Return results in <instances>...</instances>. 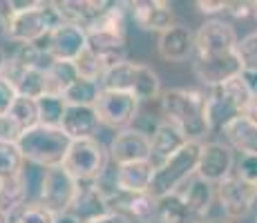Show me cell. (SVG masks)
Wrapping results in <instances>:
<instances>
[{
  "label": "cell",
  "instance_id": "6da1fadb",
  "mask_svg": "<svg viewBox=\"0 0 257 223\" xmlns=\"http://www.w3.org/2000/svg\"><path fill=\"white\" fill-rule=\"evenodd\" d=\"M159 105L166 121L184 134L186 141L201 143V138L210 134L208 114H206V92L186 87L164 89L159 96Z\"/></svg>",
  "mask_w": 257,
  "mask_h": 223
},
{
  "label": "cell",
  "instance_id": "7a4b0ae2",
  "mask_svg": "<svg viewBox=\"0 0 257 223\" xmlns=\"http://www.w3.org/2000/svg\"><path fill=\"white\" fill-rule=\"evenodd\" d=\"M58 25H63V21L56 9V3L29 0V5L25 9H16L12 14L5 38L18 45H34L47 38Z\"/></svg>",
  "mask_w": 257,
  "mask_h": 223
},
{
  "label": "cell",
  "instance_id": "3957f363",
  "mask_svg": "<svg viewBox=\"0 0 257 223\" xmlns=\"http://www.w3.org/2000/svg\"><path fill=\"white\" fill-rule=\"evenodd\" d=\"M16 143L21 147L25 163H32L41 170H49V167L63 165L67 150L72 145V138L61 127L36 125L34 130L21 134Z\"/></svg>",
  "mask_w": 257,
  "mask_h": 223
},
{
  "label": "cell",
  "instance_id": "277c9868",
  "mask_svg": "<svg viewBox=\"0 0 257 223\" xmlns=\"http://www.w3.org/2000/svg\"><path fill=\"white\" fill-rule=\"evenodd\" d=\"M199 154H201V143L188 141L179 152H175L170 158L157 163L155 174L150 183V194L155 199H166L170 194H177L181 187L197 174V165H199Z\"/></svg>",
  "mask_w": 257,
  "mask_h": 223
},
{
  "label": "cell",
  "instance_id": "5b68a950",
  "mask_svg": "<svg viewBox=\"0 0 257 223\" xmlns=\"http://www.w3.org/2000/svg\"><path fill=\"white\" fill-rule=\"evenodd\" d=\"M107 163H110V152L94 136L72 141L65 161H63V167L78 183H94L107 172Z\"/></svg>",
  "mask_w": 257,
  "mask_h": 223
},
{
  "label": "cell",
  "instance_id": "8992f818",
  "mask_svg": "<svg viewBox=\"0 0 257 223\" xmlns=\"http://www.w3.org/2000/svg\"><path fill=\"white\" fill-rule=\"evenodd\" d=\"M78 194V181L63 165L49 167L41 172L38 183V203L45 205L54 214H65L70 212L74 199Z\"/></svg>",
  "mask_w": 257,
  "mask_h": 223
},
{
  "label": "cell",
  "instance_id": "52a82bcc",
  "mask_svg": "<svg viewBox=\"0 0 257 223\" xmlns=\"http://www.w3.org/2000/svg\"><path fill=\"white\" fill-rule=\"evenodd\" d=\"M239 43L237 29L224 18H210L195 34V58H217L233 54Z\"/></svg>",
  "mask_w": 257,
  "mask_h": 223
},
{
  "label": "cell",
  "instance_id": "ba28073f",
  "mask_svg": "<svg viewBox=\"0 0 257 223\" xmlns=\"http://www.w3.org/2000/svg\"><path fill=\"white\" fill-rule=\"evenodd\" d=\"M96 114H98L101 125L116 130V132H123L135 123L137 114H139V101L130 92H110V89H103L101 98L96 103Z\"/></svg>",
  "mask_w": 257,
  "mask_h": 223
},
{
  "label": "cell",
  "instance_id": "9c48e42d",
  "mask_svg": "<svg viewBox=\"0 0 257 223\" xmlns=\"http://www.w3.org/2000/svg\"><path fill=\"white\" fill-rule=\"evenodd\" d=\"M217 201L228 221H239L255 210L257 203V187L250 183L241 181L237 174L221 181L217 185Z\"/></svg>",
  "mask_w": 257,
  "mask_h": 223
},
{
  "label": "cell",
  "instance_id": "30bf717a",
  "mask_svg": "<svg viewBox=\"0 0 257 223\" xmlns=\"http://www.w3.org/2000/svg\"><path fill=\"white\" fill-rule=\"evenodd\" d=\"M235 174V150L226 143L212 141L201 143L199 165H197V176L208 181L210 185H219L221 181Z\"/></svg>",
  "mask_w": 257,
  "mask_h": 223
},
{
  "label": "cell",
  "instance_id": "8fae6325",
  "mask_svg": "<svg viewBox=\"0 0 257 223\" xmlns=\"http://www.w3.org/2000/svg\"><path fill=\"white\" fill-rule=\"evenodd\" d=\"M110 161L114 165H127V163H141L152 161V141L150 134L137 130V127H127L123 132H116L112 138L110 147Z\"/></svg>",
  "mask_w": 257,
  "mask_h": 223
},
{
  "label": "cell",
  "instance_id": "7c38bea8",
  "mask_svg": "<svg viewBox=\"0 0 257 223\" xmlns=\"http://www.w3.org/2000/svg\"><path fill=\"white\" fill-rule=\"evenodd\" d=\"M43 43H45L47 54L54 61L74 63L87 49V32L83 27H76V25L63 23L47 38H43Z\"/></svg>",
  "mask_w": 257,
  "mask_h": 223
},
{
  "label": "cell",
  "instance_id": "4fadbf2b",
  "mask_svg": "<svg viewBox=\"0 0 257 223\" xmlns=\"http://www.w3.org/2000/svg\"><path fill=\"white\" fill-rule=\"evenodd\" d=\"M127 12L143 32L164 34L166 29L177 25L172 5L161 3V0H135V3H127Z\"/></svg>",
  "mask_w": 257,
  "mask_h": 223
},
{
  "label": "cell",
  "instance_id": "5bb4252c",
  "mask_svg": "<svg viewBox=\"0 0 257 223\" xmlns=\"http://www.w3.org/2000/svg\"><path fill=\"white\" fill-rule=\"evenodd\" d=\"M195 69V76L201 85H206V89L210 87H219L226 81L239 76L241 74V65L237 54H226V56H217V58H195L192 63Z\"/></svg>",
  "mask_w": 257,
  "mask_h": 223
},
{
  "label": "cell",
  "instance_id": "9a60e30c",
  "mask_svg": "<svg viewBox=\"0 0 257 223\" xmlns=\"http://www.w3.org/2000/svg\"><path fill=\"white\" fill-rule=\"evenodd\" d=\"M3 76L7 78V81L14 83L18 96H27V98L38 101L41 96H45V94L52 92V83H49L47 69H41V67H18V65H12V63L7 61V67H5Z\"/></svg>",
  "mask_w": 257,
  "mask_h": 223
},
{
  "label": "cell",
  "instance_id": "2e32d148",
  "mask_svg": "<svg viewBox=\"0 0 257 223\" xmlns=\"http://www.w3.org/2000/svg\"><path fill=\"white\" fill-rule=\"evenodd\" d=\"M157 52L168 63H184L195 56V34L186 25H172L157 38Z\"/></svg>",
  "mask_w": 257,
  "mask_h": 223
},
{
  "label": "cell",
  "instance_id": "e0dca14e",
  "mask_svg": "<svg viewBox=\"0 0 257 223\" xmlns=\"http://www.w3.org/2000/svg\"><path fill=\"white\" fill-rule=\"evenodd\" d=\"M159 207H161V201L155 199L150 192H141V194L118 192V196L110 203V210L121 212L130 221H139V223H148L155 216H159Z\"/></svg>",
  "mask_w": 257,
  "mask_h": 223
},
{
  "label": "cell",
  "instance_id": "ac0fdd59",
  "mask_svg": "<svg viewBox=\"0 0 257 223\" xmlns=\"http://www.w3.org/2000/svg\"><path fill=\"white\" fill-rule=\"evenodd\" d=\"M155 165L152 161L141 163H127V165H118L114 170L116 187L125 194H141V192L150 190L152 174H155Z\"/></svg>",
  "mask_w": 257,
  "mask_h": 223
},
{
  "label": "cell",
  "instance_id": "d6986e66",
  "mask_svg": "<svg viewBox=\"0 0 257 223\" xmlns=\"http://www.w3.org/2000/svg\"><path fill=\"white\" fill-rule=\"evenodd\" d=\"M101 127L96 107H76L67 105V112L63 116L61 130L72 138V141H81V138H94V134Z\"/></svg>",
  "mask_w": 257,
  "mask_h": 223
},
{
  "label": "cell",
  "instance_id": "ffe728a7",
  "mask_svg": "<svg viewBox=\"0 0 257 223\" xmlns=\"http://www.w3.org/2000/svg\"><path fill=\"white\" fill-rule=\"evenodd\" d=\"M107 7L110 3H98V0H61L56 3L61 21L83 29H87L98 16H103Z\"/></svg>",
  "mask_w": 257,
  "mask_h": 223
},
{
  "label": "cell",
  "instance_id": "44dd1931",
  "mask_svg": "<svg viewBox=\"0 0 257 223\" xmlns=\"http://www.w3.org/2000/svg\"><path fill=\"white\" fill-rule=\"evenodd\" d=\"M221 134L226 138V145H230L233 150L241 152V156L246 154H257V125L253 121H248L246 116H235L221 127Z\"/></svg>",
  "mask_w": 257,
  "mask_h": 223
},
{
  "label": "cell",
  "instance_id": "7402d4cb",
  "mask_svg": "<svg viewBox=\"0 0 257 223\" xmlns=\"http://www.w3.org/2000/svg\"><path fill=\"white\" fill-rule=\"evenodd\" d=\"M105 212H110V207H107V201L103 199V194L98 192L96 183H78V194L70 207V214H74L78 221L87 223L105 214Z\"/></svg>",
  "mask_w": 257,
  "mask_h": 223
},
{
  "label": "cell",
  "instance_id": "603a6c76",
  "mask_svg": "<svg viewBox=\"0 0 257 223\" xmlns=\"http://www.w3.org/2000/svg\"><path fill=\"white\" fill-rule=\"evenodd\" d=\"M150 141H152V163H155V158H159V163L170 158L175 152H179L188 143L184 134L168 121L157 123L150 134Z\"/></svg>",
  "mask_w": 257,
  "mask_h": 223
},
{
  "label": "cell",
  "instance_id": "cb8c5ba5",
  "mask_svg": "<svg viewBox=\"0 0 257 223\" xmlns=\"http://www.w3.org/2000/svg\"><path fill=\"white\" fill-rule=\"evenodd\" d=\"M177 194H179L192 210H197L199 214L208 216L212 203H215V199H217V187L195 174L179 192H177Z\"/></svg>",
  "mask_w": 257,
  "mask_h": 223
},
{
  "label": "cell",
  "instance_id": "d4e9b609",
  "mask_svg": "<svg viewBox=\"0 0 257 223\" xmlns=\"http://www.w3.org/2000/svg\"><path fill=\"white\" fill-rule=\"evenodd\" d=\"M27 194H29V185L25 172L16 176L0 178V212L14 214L18 207L27 203Z\"/></svg>",
  "mask_w": 257,
  "mask_h": 223
},
{
  "label": "cell",
  "instance_id": "484cf974",
  "mask_svg": "<svg viewBox=\"0 0 257 223\" xmlns=\"http://www.w3.org/2000/svg\"><path fill=\"white\" fill-rule=\"evenodd\" d=\"M159 219L161 223H206V216L192 210L179 194H170L161 199Z\"/></svg>",
  "mask_w": 257,
  "mask_h": 223
},
{
  "label": "cell",
  "instance_id": "4316f807",
  "mask_svg": "<svg viewBox=\"0 0 257 223\" xmlns=\"http://www.w3.org/2000/svg\"><path fill=\"white\" fill-rule=\"evenodd\" d=\"M101 83L96 81H87V78H78L74 81L65 92L61 94L63 101L67 105H76V107H96L98 98H101Z\"/></svg>",
  "mask_w": 257,
  "mask_h": 223
},
{
  "label": "cell",
  "instance_id": "83f0119b",
  "mask_svg": "<svg viewBox=\"0 0 257 223\" xmlns=\"http://www.w3.org/2000/svg\"><path fill=\"white\" fill-rule=\"evenodd\" d=\"M7 121L12 123V127L18 134L34 130L36 125H41V118H38V103L34 101V98L18 96L16 103H14V107H12V112H9Z\"/></svg>",
  "mask_w": 257,
  "mask_h": 223
},
{
  "label": "cell",
  "instance_id": "f1b7e54d",
  "mask_svg": "<svg viewBox=\"0 0 257 223\" xmlns=\"http://www.w3.org/2000/svg\"><path fill=\"white\" fill-rule=\"evenodd\" d=\"M161 78L159 74L155 72L150 65L146 63H139L137 65V76H135V87H132V94L137 96V101H155V98L161 96Z\"/></svg>",
  "mask_w": 257,
  "mask_h": 223
},
{
  "label": "cell",
  "instance_id": "f546056e",
  "mask_svg": "<svg viewBox=\"0 0 257 223\" xmlns=\"http://www.w3.org/2000/svg\"><path fill=\"white\" fill-rule=\"evenodd\" d=\"M137 65L139 63H121V65L107 69L101 78V87L110 89V92H130L135 87V76H137Z\"/></svg>",
  "mask_w": 257,
  "mask_h": 223
},
{
  "label": "cell",
  "instance_id": "4dcf8cb0",
  "mask_svg": "<svg viewBox=\"0 0 257 223\" xmlns=\"http://www.w3.org/2000/svg\"><path fill=\"white\" fill-rule=\"evenodd\" d=\"M38 118L45 127H61L63 116L67 112V103L63 101L61 94H45L38 98Z\"/></svg>",
  "mask_w": 257,
  "mask_h": 223
},
{
  "label": "cell",
  "instance_id": "1f68e13d",
  "mask_svg": "<svg viewBox=\"0 0 257 223\" xmlns=\"http://www.w3.org/2000/svg\"><path fill=\"white\" fill-rule=\"evenodd\" d=\"M21 172H25V158L18 143L0 138V178L16 176Z\"/></svg>",
  "mask_w": 257,
  "mask_h": 223
},
{
  "label": "cell",
  "instance_id": "d6a6232c",
  "mask_svg": "<svg viewBox=\"0 0 257 223\" xmlns=\"http://www.w3.org/2000/svg\"><path fill=\"white\" fill-rule=\"evenodd\" d=\"M49 74V83H52V92L49 94H63L74 81H78V72L76 65L70 61H54L52 67L47 69Z\"/></svg>",
  "mask_w": 257,
  "mask_h": 223
},
{
  "label": "cell",
  "instance_id": "836d02e7",
  "mask_svg": "<svg viewBox=\"0 0 257 223\" xmlns=\"http://www.w3.org/2000/svg\"><path fill=\"white\" fill-rule=\"evenodd\" d=\"M54 219L56 214L38 201H27L14 214H9V223H54Z\"/></svg>",
  "mask_w": 257,
  "mask_h": 223
},
{
  "label": "cell",
  "instance_id": "e575fe53",
  "mask_svg": "<svg viewBox=\"0 0 257 223\" xmlns=\"http://www.w3.org/2000/svg\"><path fill=\"white\" fill-rule=\"evenodd\" d=\"M235 54L239 58L241 72H257V32H250L244 38H239Z\"/></svg>",
  "mask_w": 257,
  "mask_h": 223
},
{
  "label": "cell",
  "instance_id": "d590c367",
  "mask_svg": "<svg viewBox=\"0 0 257 223\" xmlns=\"http://www.w3.org/2000/svg\"><path fill=\"white\" fill-rule=\"evenodd\" d=\"M74 65H76L78 76H81V78H87V81L101 83L103 74H105V67H103L101 58H98L96 54H92L90 49H85V52H83L81 56L74 61Z\"/></svg>",
  "mask_w": 257,
  "mask_h": 223
},
{
  "label": "cell",
  "instance_id": "8d00e7d4",
  "mask_svg": "<svg viewBox=\"0 0 257 223\" xmlns=\"http://www.w3.org/2000/svg\"><path fill=\"white\" fill-rule=\"evenodd\" d=\"M16 98H18V92H16V87H14V83L7 81L5 76H0V121L9 116Z\"/></svg>",
  "mask_w": 257,
  "mask_h": 223
},
{
  "label": "cell",
  "instance_id": "74e56055",
  "mask_svg": "<svg viewBox=\"0 0 257 223\" xmlns=\"http://www.w3.org/2000/svg\"><path fill=\"white\" fill-rule=\"evenodd\" d=\"M235 174L241 181L257 185V154H246L239 158V163L235 165Z\"/></svg>",
  "mask_w": 257,
  "mask_h": 223
},
{
  "label": "cell",
  "instance_id": "f35d334b",
  "mask_svg": "<svg viewBox=\"0 0 257 223\" xmlns=\"http://www.w3.org/2000/svg\"><path fill=\"white\" fill-rule=\"evenodd\" d=\"M197 9H199L201 14H208V16H212V14H219V12H228V3H224V0H199L197 3Z\"/></svg>",
  "mask_w": 257,
  "mask_h": 223
},
{
  "label": "cell",
  "instance_id": "ab89813d",
  "mask_svg": "<svg viewBox=\"0 0 257 223\" xmlns=\"http://www.w3.org/2000/svg\"><path fill=\"white\" fill-rule=\"evenodd\" d=\"M255 5L257 3H228V14H233L235 18H255Z\"/></svg>",
  "mask_w": 257,
  "mask_h": 223
},
{
  "label": "cell",
  "instance_id": "60d3db41",
  "mask_svg": "<svg viewBox=\"0 0 257 223\" xmlns=\"http://www.w3.org/2000/svg\"><path fill=\"white\" fill-rule=\"evenodd\" d=\"M87 223H132V221L127 219L125 214H121V212L110 210V212H105V214L96 216V219H92V221H87Z\"/></svg>",
  "mask_w": 257,
  "mask_h": 223
},
{
  "label": "cell",
  "instance_id": "b9f144b4",
  "mask_svg": "<svg viewBox=\"0 0 257 223\" xmlns=\"http://www.w3.org/2000/svg\"><path fill=\"white\" fill-rule=\"evenodd\" d=\"M241 78H244L248 92L253 94V98H257V72H241Z\"/></svg>",
  "mask_w": 257,
  "mask_h": 223
},
{
  "label": "cell",
  "instance_id": "7bdbcfd3",
  "mask_svg": "<svg viewBox=\"0 0 257 223\" xmlns=\"http://www.w3.org/2000/svg\"><path fill=\"white\" fill-rule=\"evenodd\" d=\"M241 116H246L248 121H253L255 125H257V98H253V101L246 105V110L241 112Z\"/></svg>",
  "mask_w": 257,
  "mask_h": 223
},
{
  "label": "cell",
  "instance_id": "ee69618b",
  "mask_svg": "<svg viewBox=\"0 0 257 223\" xmlns=\"http://www.w3.org/2000/svg\"><path fill=\"white\" fill-rule=\"evenodd\" d=\"M54 223H83V221H78L74 214H70V212H65V214H56V219H54Z\"/></svg>",
  "mask_w": 257,
  "mask_h": 223
},
{
  "label": "cell",
  "instance_id": "f6af8a7d",
  "mask_svg": "<svg viewBox=\"0 0 257 223\" xmlns=\"http://www.w3.org/2000/svg\"><path fill=\"white\" fill-rule=\"evenodd\" d=\"M7 61H9V58H7V54H5V49L0 47V76H3V74H5V67H7Z\"/></svg>",
  "mask_w": 257,
  "mask_h": 223
},
{
  "label": "cell",
  "instance_id": "bcb514c9",
  "mask_svg": "<svg viewBox=\"0 0 257 223\" xmlns=\"http://www.w3.org/2000/svg\"><path fill=\"white\" fill-rule=\"evenodd\" d=\"M0 223H9V214H5V212H0Z\"/></svg>",
  "mask_w": 257,
  "mask_h": 223
},
{
  "label": "cell",
  "instance_id": "7dc6e473",
  "mask_svg": "<svg viewBox=\"0 0 257 223\" xmlns=\"http://www.w3.org/2000/svg\"><path fill=\"white\" fill-rule=\"evenodd\" d=\"M212 223H233V221H228V219H226V221H212Z\"/></svg>",
  "mask_w": 257,
  "mask_h": 223
},
{
  "label": "cell",
  "instance_id": "c3c4849f",
  "mask_svg": "<svg viewBox=\"0 0 257 223\" xmlns=\"http://www.w3.org/2000/svg\"><path fill=\"white\" fill-rule=\"evenodd\" d=\"M255 23H257V5H255Z\"/></svg>",
  "mask_w": 257,
  "mask_h": 223
},
{
  "label": "cell",
  "instance_id": "681fc988",
  "mask_svg": "<svg viewBox=\"0 0 257 223\" xmlns=\"http://www.w3.org/2000/svg\"><path fill=\"white\" fill-rule=\"evenodd\" d=\"M255 187H257V185H255Z\"/></svg>",
  "mask_w": 257,
  "mask_h": 223
}]
</instances>
